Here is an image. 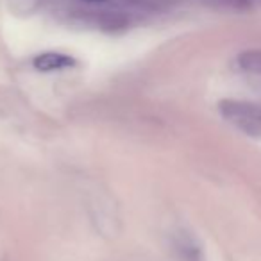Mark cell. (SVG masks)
I'll return each mask as SVG.
<instances>
[{
  "label": "cell",
  "instance_id": "1",
  "mask_svg": "<svg viewBox=\"0 0 261 261\" xmlns=\"http://www.w3.org/2000/svg\"><path fill=\"white\" fill-rule=\"evenodd\" d=\"M218 111L225 122L242 130L243 135L259 138L261 136V106L247 100L224 98L218 102Z\"/></svg>",
  "mask_w": 261,
  "mask_h": 261
},
{
  "label": "cell",
  "instance_id": "2",
  "mask_svg": "<svg viewBox=\"0 0 261 261\" xmlns=\"http://www.w3.org/2000/svg\"><path fill=\"white\" fill-rule=\"evenodd\" d=\"M33 65L40 72H54V70H63L73 66L75 65V59L66 54H61V52H45V54H40L34 58Z\"/></svg>",
  "mask_w": 261,
  "mask_h": 261
},
{
  "label": "cell",
  "instance_id": "3",
  "mask_svg": "<svg viewBox=\"0 0 261 261\" xmlns=\"http://www.w3.org/2000/svg\"><path fill=\"white\" fill-rule=\"evenodd\" d=\"M238 66L245 73L250 75L261 77V48H252V50H245L238 56L236 59Z\"/></svg>",
  "mask_w": 261,
  "mask_h": 261
},
{
  "label": "cell",
  "instance_id": "4",
  "mask_svg": "<svg viewBox=\"0 0 261 261\" xmlns=\"http://www.w3.org/2000/svg\"><path fill=\"white\" fill-rule=\"evenodd\" d=\"M207 4L215 6V8H222V9H247L250 8V2L252 0H204Z\"/></svg>",
  "mask_w": 261,
  "mask_h": 261
},
{
  "label": "cell",
  "instance_id": "5",
  "mask_svg": "<svg viewBox=\"0 0 261 261\" xmlns=\"http://www.w3.org/2000/svg\"><path fill=\"white\" fill-rule=\"evenodd\" d=\"M84 4H90V6H100V4H106L108 0H83Z\"/></svg>",
  "mask_w": 261,
  "mask_h": 261
}]
</instances>
